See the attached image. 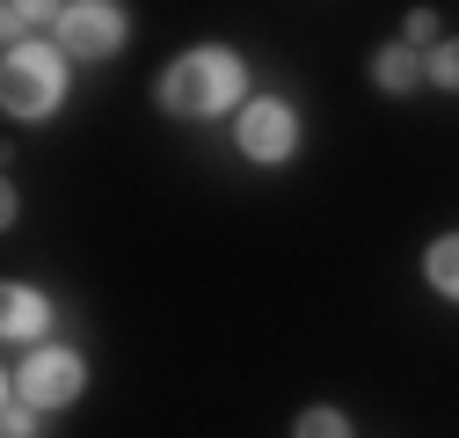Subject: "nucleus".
<instances>
[{
	"mask_svg": "<svg viewBox=\"0 0 459 438\" xmlns=\"http://www.w3.org/2000/svg\"><path fill=\"white\" fill-rule=\"evenodd\" d=\"M292 139H299V125H292V110H284V102H248L241 110V146L255 161H284Z\"/></svg>",
	"mask_w": 459,
	"mask_h": 438,
	"instance_id": "5",
	"label": "nucleus"
},
{
	"mask_svg": "<svg viewBox=\"0 0 459 438\" xmlns=\"http://www.w3.org/2000/svg\"><path fill=\"white\" fill-rule=\"evenodd\" d=\"M160 102L176 118H219L226 102H241V66L234 51H190V59L160 81Z\"/></svg>",
	"mask_w": 459,
	"mask_h": 438,
	"instance_id": "1",
	"label": "nucleus"
},
{
	"mask_svg": "<svg viewBox=\"0 0 459 438\" xmlns=\"http://www.w3.org/2000/svg\"><path fill=\"white\" fill-rule=\"evenodd\" d=\"M372 81H379L386 95H401V88H416V81H423V59H416L409 44H386L379 59H372Z\"/></svg>",
	"mask_w": 459,
	"mask_h": 438,
	"instance_id": "6",
	"label": "nucleus"
},
{
	"mask_svg": "<svg viewBox=\"0 0 459 438\" xmlns=\"http://www.w3.org/2000/svg\"><path fill=\"white\" fill-rule=\"evenodd\" d=\"M430 81H437V88H459V44H445L437 59H430Z\"/></svg>",
	"mask_w": 459,
	"mask_h": 438,
	"instance_id": "10",
	"label": "nucleus"
},
{
	"mask_svg": "<svg viewBox=\"0 0 459 438\" xmlns=\"http://www.w3.org/2000/svg\"><path fill=\"white\" fill-rule=\"evenodd\" d=\"M430 285H437V293H452V300H459V234H452V241H437V249H430Z\"/></svg>",
	"mask_w": 459,
	"mask_h": 438,
	"instance_id": "8",
	"label": "nucleus"
},
{
	"mask_svg": "<svg viewBox=\"0 0 459 438\" xmlns=\"http://www.w3.org/2000/svg\"><path fill=\"white\" fill-rule=\"evenodd\" d=\"M37 15H44V8H30V0H15V8H8V37H15V51H22V37L37 30Z\"/></svg>",
	"mask_w": 459,
	"mask_h": 438,
	"instance_id": "11",
	"label": "nucleus"
},
{
	"mask_svg": "<svg viewBox=\"0 0 459 438\" xmlns=\"http://www.w3.org/2000/svg\"><path fill=\"white\" fill-rule=\"evenodd\" d=\"M59 95H66V74H59L51 51H8V74H0V102H8V118H44Z\"/></svg>",
	"mask_w": 459,
	"mask_h": 438,
	"instance_id": "2",
	"label": "nucleus"
},
{
	"mask_svg": "<svg viewBox=\"0 0 459 438\" xmlns=\"http://www.w3.org/2000/svg\"><path fill=\"white\" fill-rule=\"evenodd\" d=\"M0 307H8V314H0V321H8V337H37V328H44V314H51L30 285H8V300H0Z\"/></svg>",
	"mask_w": 459,
	"mask_h": 438,
	"instance_id": "7",
	"label": "nucleus"
},
{
	"mask_svg": "<svg viewBox=\"0 0 459 438\" xmlns=\"http://www.w3.org/2000/svg\"><path fill=\"white\" fill-rule=\"evenodd\" d=\"M59 44H66V59H109V51L125 44V15L117 8H95V0L59 8Z\"/></svg>",
	"mask_w": 459,
	"mask_h": 438,
	"instance_id": "4",
	"label": "nucleus"
},
{
	"mask_svg": "<svg viewBox=\"0 0 459 438\" xmlns=\"http://www.w3.org/2000/svg\"><path fill=\"white\" fill-rule=\"evenodd\" d=\"M299 438H351V424H342L335 409H307L299 416Z\"/></svg>",
	"mask_w": 459,
	"mask_h": 438,
	"instance_id": "9",
	"label": "nucleus"
},
{
	"mask_svg": "<svg viewBox=\"0 0 459 438\" xmlns=\"http://www.w3.org/2000/svg\"><path fill=\"white\" fill-rule=\"evenodd\" d=\"M37 431V409H22V402H8V438H30Z\"/></svg>",
	"mask_w": 459,
	"mask_h": 438,
	"instance_id": "12",
	"label": "nucleus"
},
{
	"mask_svg": "<svg viewBox=\"0 0 459 438\" xmlns=\"http://www.w3.org/2000/svg\"><path fill=\"white\" fill-rule=\"evenodd\" d=\"M74 395H81V358L74 351H37L8 380V402H22V409H59Z\"/></svg>",
	"mask_w": 459,
	"mask_h": 438,
	"instance_id": "3",
	"label": "nucleus"
}]
</instances>
